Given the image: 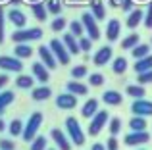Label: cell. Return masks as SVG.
Masks as SVG:
<instances>
[{"label":"cell","instance_id":"8d00e7d4","mask_svg":"<svg viewBox=\"0 0 152 150\" xmlns=\"http://www.w3.org/2000/svg\"><path fill=\"white\" fill-rule=\"evenodd\" d=\"M66 25H67L66 17H64V15H60V17H56L54 21H52V31H54V33H60V31L66 29Z\"/></svg>","mask_w":152,"mask_h":150},{"label":"cell","instance_id":"277c9868","mask_svg":"<svg viewBox=\"0 0 152 150\" xmlns=\"http://www.w3.org/2000/svg\"><path fill=\"white\" fill-rule=\"evenodd\" d=\"M48 48L52 50V54H54V58H56V62H58V64H62V66H67V64H69V56H71V54L67 52V48L64 46V42L60 41V39H52Z\"/></svg>","mask_w":152,"mask_h":150},{"label":"cell","instance_id":"db71d44e","mask_svg":"<svg viewBox=\"0 0 152 150\" xmlns=\"http://www.w3.org/2000/svg\"><path fill=\"white\" fill-rule=\"evenodd\" d=\"M0 2H8V0H0Z\"/></svg>","mask_w":152,"mask_h":150},{"label":"cell","instance_id":"484cf974","mask_svg":"<svg viewBox=\"0 0 152 150\" xmlns=\"http://www.w3.org/2000/svg\"><path fill=\"white\" fill-rule=\"evenodd\" d=\"M15 98V94L12 92V90H0V116H2V112L6 110L8 104H12Z\"/></svg>","mask_w":152,"mask_h":150},{"label":"cell","instance_id":"f1b7e54d","mask_svg":"<svg viewBox=\"0 0 152 150\" xmlns=\"http://www.w3.org/2000/svg\"><path fill=\"white\" fill-rule=\"evenodd\" d=\"M131 54H133L135 60H139V58H145L150 54V46L148 44H137L135 48H131Z\"/></svg>","mask_w":152,"mask_h":150},{"label":"cell","instance_id":"e575fe53","mask_svg":"<svg viewBox=\"0 0 152 150\" xmlns=\"http://www.w3.org/2000/svg\"><path fill=\"white\" fill-rule=\"evenodd\" d=\"M8 129H10V135H12V137H18V135H21V133H23V121H19V119H14V121L10 123V127H8Z\"/></svg>","mask_w":152,"mask_h":150},{"label":"cell","instance_id":"816d5d0a","mask_svg":"<svg viewBox=\"0 0 152 150\" xmlns=\"http://www.w3.org/2000/svg\"><path fill=\"white\" fill-rule=\"evenodd\" d=\"M8 2H14V4H19V2H23V0H8Z\"/></svg>","mask_w":152,"mask_h":150},{"label":"cell","instance_id":"30bf717a","mask_svg":"<svg viewBox=\"0 0 152 150\" xmlns=\"http://www.w3.org/2000/svg\"><path fill=\"white\" fill-rule=\"evenodd\" d=\"M39 56H41V62H42V64H45L48 69H56V68H58V62H56L52 50H50L46 44L39 46Z\"/></svg>","mask_w":152,"mask_h":150},{"label":"cell","instance_id":"d4e9b609","mask_svg":"<svg viewBox=\"0 0 152 150\" xmlns=\"http://www.w3.org/2000/svg\"><path fill=\"white\" fill-rule=\"evenodd\" d=\"M31 12L39 21H46V6L42 2H33L31 4Z\"/></svg>","mask_w":152,"mask_h":150},{"label":"cell","instance_id":"cb8c5ba5","mask_svg":"<svg viewBox=\"0 0 152 150\" xmlns=\"http://www.w3.org/2000/svg\"><path fill=\"white\" fill-rule=\"evenodd\" d=\"M14 54H15V58H31L33 56V46H29L27 42L18 44V46H14Z\"/></svg>","mask_w":152,"mask_h":150},{"label":"cell","instance_id":"83f0119b","mask_svg":"<svg viewBox=\"0 0 152 150\" xmlns=\"http://www.w3.org/2000/svg\"><path fill=\"white\" fill-rule=\"evenodd\" d=\"M112 69H114V73H118V75L125 73V71H127V60H125L123 56L115 58V60L112 62Z\"/></svg>","mask_w":152,"mask_h":150},{"label":"cell","instance_id":"6da1fadb","mask_svg":"<svg viewBox=\"0 0 152 150\" xmlns=\"http://www.w3.org/2000/svg\"><path fill=\"white\" fill-rule=\"evenodd\" d=\"M42 39V29L39 27H31V29H19V31H14L12 33V41L15 44H23V42H31V41H39Z\"/></svg>","mask_w":152,"mask_h":150},{"label":"cell","instance_id":"52a82bcc","mask_svg":"<svg viewBox=\"0 0 152 150\" xmlns=\"http://www.w3.org/2000/svg\"><path fill=\"white\" fill-rule=\"evenodd\" d=\"M131 112H133V116H141V117L152 116V102L146 100V98H135Z\"/></svg>","mask_w":152,"mask_h":150},{"label":"cell","instance_id":"d6986e66","mask_svg":"<svg viewBox=\"0 0 152 150\" xmlns=\"http://www.w3.org/2000/svg\"><path fill=\"white\" fill-rule=\"evenodd\" d=\"M62 42H64V46L67 48V52H69V54H79V52H81L79 42L75 41V37L71 33H66V35H64V37H62Z\"/></svg>","mask_w":152,"mask_h":150},{"label":"cell","instance_id":"f546056e","mask_svg":"<svg viewBox=\"0 0 152 150\" xmlns=\"http://www.w3.org/2000/svg\"><path fill=\"white\" fill-rule=\"evenodd\" d=\"M129 127H131V131H145V129H146V121H145V117H141V116H133V119L129 121Z\"/></svg>","mask_w":152,"mask_h":150},{"label":"cell","instance_id":"ffe728a7","mask_svg":"<svg viewBox=\"0 0 152 150\" xmlns=\"http://www.w3.org/2000/svg\"><path fill=\"white\" fill-rule=\"evenodd\" d=\"M67 92H71V94H75V96H85L87 92H89V87L87 85H83L81 81H69L67 83Z\"/></svg>","mask_w":152,"mask_h":150},{"label":"cell","instance_id":"ee69618b","mask_svg":"<svg viewBox=\"0 0 152 150\" xmlns=\"http://www.w3.org/2000/svg\"><path fill=\"white\" fill-rule=\"evenodd\" d=\"M0 150H15V144L12 143V141L0 139Z\"/></svg>","mask_w":152,"mask_h":150},{"label":"cell","instance_id":"7a4b0ae2","mask_svg":"<svg viewBox=\"0 0 152 150\" xmlns=\"http://www.w3.org/2000/svg\"><path fill=\"white\" fill-rule=\"evenodd\" d=\"M41 123H42V114H41V112L31 114L29 121H27V123L23 125V133H21L23 141L31 143V141H33L35 137H37V131H39V127H41Z\"/></svg>","mask_w":152,"mask_h":150},{"label":"cell","instance_id":"7dc6e473","mask_svg":"<svg viewBox=\"0 0 152 150\" xmlns=\"http://www.w3.org/2000/svg\"><path fill=\"white\" fill-rule=\"evenodd\" d=\"M106 150H118V141H115V137L108 139V146H106Z\"/></svg>","mask_w":152,"mask_h":150},{"label":"cell","instance_id":"60d3db41","mask_svg":"<svg viewBox=\"0 0 152 150\" xmlns=\"http://www.w3.org/2000/svg\"><path fill=\"white\" fill-rule=\"evenodd\" d=\"M91 46H93V41L89 37H79V48H81V52H89Z\"/></svg>","mask_w":152,"mask_h":150},{"label":"cell","instance_id":"44dd1931","mask_svg":"<svg viewBox=\"0 0 152 150\" xmlns=\"http://www.w3.org/2000/svg\"><path fill=\"white\" fill-rule=\"evenodd\" d=\"M96 112H98V100L96 98H89L81 108V116L83 117H93Z\"/></svg>","mask_w":152,"mask_h":150},{"label":"cell","instance_id":"c3c4849f","mask_svg":"<svg viewBox=\"0 0 152 150\" xmlns=\"http://www.w3.org/2000/svg\"><path fill=\"white\" fill-rule=\"evenodd\" d=\"M8 81H10V79H8V75H0V90L8 85Z\"/></svg>","mask_w":152,"mask_h":150},{"label":"cell","instance_id":"9c48e42d","mask_svg":"<svg viewBox=\"0 0 152 150\" xmlns=\"http://www.w3.org/2000/svg\"><path fill=\"white\" fill-rule=\"evenodd\" d=\"M125 144L127 146H139V144H145L150 141V135L146 131H131L129 135H125Z\"/></svg>","mask_w":152,"mask_h":150},{"label":"cell","instance_id":"b9f144b4","mask_svg":"<svg viewBox=\"0 0 152 150\" xmlns=\"http://www.w3.org/2000/svg\"><path fill=\"white\" fill-rule=\"evenodd\" d=\"M85 75H87V68H85V66H75V68L71 69V77H75L77 81L81 77H85Z\"/></svg>","mask_w":152,"mask_h":150},{"label":"cell","instance_id":"9a60e30c","mask_svg":"<svg viewBox=\"0 0 152 150\" xmlns=\"http://www.w3.org/2000/svg\"><path fill=\"white\" fill-rule=\"evenodd\" d=\"M50 137L54 139V143H56V146H58V150H71L69 141L66 139V135H64V133L60 131V129H52Z\"/></svg>","mask_w":152,"mask_h":150},{"label":"cell","instance_id":"5bb4252c","mask_svg":"<svg viewBox=\"0 0 152 150\" xmlns=\"http://www.w3.org/2000/svg\"><path fill=\"white\" fill-rule=\"evenodd\" d=\"M119 31H121V23H119L118 19H110V21H108V25H106V39L110 42L118 41Z\"/></svg>","mask_w":152,"mask_h":150},{"label":"cell","instance_id":"74e56055","mask_svg":"<svg viewBox=\"0 0 152 150\" xmlns=\"http://www.w3.org/2000/svg\"><path fill=\"white\" fill-rule=\"evenodd\" d=\"M31 150H46V137H35L31 143Z\"/></svg>","mask_w":152,"mask_h":150},{"label":"cell","instance_id":"681fc988","mask_svg":"<svg viewBox=\"0 0 152 150\" xmlns=\"http://www.w3.org/2000/svg\"><path fill=\"white\" fill-rule=\"evenodd\" d=\"M91 150H106V146H104V144H93V148H91Z\"/></svg>","mask_w":152,"mask_h":150},{"label":"cell","instance_id":"7402d4cb","mask_svg":"<svg viewBox=\"0 0 152 150\" xmlns=\"http://www.w3.org/2000/svg\"><path fill=\"white\" fill-rule=\"evenodd\" d=\"M31 96H33V100H37V102H41V100H48V98L52 96V90H50V87L42 85V87H37V89H33Z\"/></svg>","mask_w":152,"mask_h":150},{"label":"cell","instance_id":"7bdbcfd3","mask_svg":"<svg viewBox=\"0 0 152 150\" xmlns=\"http://www.w3.org/2000/svg\"><path fill=\"white\" fill-rule=\"evenodd\" d=\"M145 25H146V29H152V0H150V4H148V10L145 12Z\"/></svg>","mask_w":152,"mask_h":150},{"label":"cell","instance_id":"f6af8a7d","mask_svg":"<svg viewBox=\"0 0 152 150\" xmlns=\"http://www.w3.org/2000/svg\"><path fill=\"white\" fill-rule=\"evenodd\" d=\"M4 12H2V6H0V44L4 42Z\"/></svg>","mask_w":152,"mask_h":150},{"label":"cell","instance_id":"f35d334b","mask_svg":"<svg viewBox=\"0 0 152 150\" xmlns=\"http://www.w3.org/2000/svg\"><path fill=\"white\" fill-rule=\"evenodd\" d=\"M89 85H91V87H102V85H104V75H102V73H93V75H89Z\"/></svg>","mask_w":152,"mask_h":150},{"label":"cell","instance_id":"d590c367","mask_svg":"<svg viewBox=\"0 0 152 150\" xmlns=\"http://www.w3.org/2000/svg\"><path fill=\"white\" fill-rule=\"evenodd\" d=\"M108 127H110V135L115 137L119 131H121V119H119V117H112L110 123H108Z\"/></svg>","mask_w":152,"mask_h":150},{"label":"cell","instance_id":"ab89813d","mask_svg":"<svg viewBox=\"0 0 152 150\" xmlns=\"http://www.w3.org/2000/svg\"><path fill=\"white\" fill-rule=\"evenodd\" d=\"M137 81H139V85H148V83H152V69H148V71H142V73H139Z\"/></svg>","mask_w":152,"mask_h":150},{"label":"cell","instance_id":"f907efd6","mask_svg":"<svg viewBox=\"0 0 152 150\" xmlns=\"http://www.w3.org/2000/svg\"><path fill=\"white\" fill-rule=\"evenodd\" d=\"M4 129H6V123H4V121H2V117H0V133H2Z\"/></svg>","mask_w":152,"mask_h":150},{"label":"cell","instance_id":"2e32d148","mask_svg":"<svg viewBox=\"0 0 152 150\" xmlns=\"http://www.w3.org/2000/svg\"><path fill=\"white\" fill-rule=\"evenodd\" d=\"M33 75H35V79H39V81L42 83V85H46V81L50 79L48 68H46L42 62H37V64H33Z\"/></svg>","mask_w":152,"mask_h":150},{"label":"cell","instance_id":"4fadbf2b","mask_svg":"<svg viewBox=\"0 0 152 150\" xmlns=\"http://www.w3.org/2000/svg\"><path fill=\"white\" fill-rule=\"evenodd\" d=\"M8 19H10L12 23H14V27H18V29H23L27 23V15L23 14L21 10H18V8H12L10 12H8Z\"/></svg>","mask_w":152,"mask_h":150},{"label":"cell","instance_id":"ac0fdd59","mask_svg":"<svg viewBox=\"0 0 152 150\" xmlns=\"http://www.w3.org/2000/svg\"><path fill=\"white\" fill-rule=\"evenodd\" d=\"M102 100L106 102L108 106H119L123 102V96L118 90H106V92H102Z\"/></svg>","mask_w":152,"mask_h":150},{"label":"cell","instance_id":"836d02e7","mask_svg":"<svg viewBox=\"0 0 152 150\" xmlns=\"http://www.w3.org/2000/svg\"><path fill=\"white\" fill-rule=\"evenodd\" d=\"M83 31H85V27H83V23L81 21H77V19H75V21H71L69 23V33L73 35V37H83Z\"/></svg>","mask_w":152,"mask_h":150},{"label":"cell","instance_id":"1f68e13d","mask_svg":"<svg viewBox=\"0 0 152 150\" xmlns=\"http://www.w3.org/2000/svg\"><path fill=\"white\" fill-rule=\"evenodd\" d=\"M93 15H94V19H104L106 17V10H104L102 0H94L93 2Z\"/></svg>","mask_w":152,"mask_h":150},{"label":"cell","instance_id":"d6a6232c","mask_svg":"<svg viewBox=\"0 0 152 150\" xmlns=\"http://www.w3.org/2000/svg\"><path fill=\"white\" fill-rule=\"evenodd\" d=\"M137 44H139V35H137V33H133V35H129V37L123 39L121 48H123V50H131V48H135Z\"/></svg>","mask_w":152,"mask_h":150},{"label":"cell","instance_id":"e0dca14e","mask_svg":"<svg viewBox=\"0 0 152 150\" xmlns=\"http://www.w3.org/2000/svg\"><path fill=\"white\" fill-rule=\"evenodd\" d=\"M145 19V12L142 10H131L129 15H127V21L125 25L129 27V29H135V27H139V23Z\"/></svg>","mask_w":152,"mask_h":150},{"label":"cell","instance_id":"ba28073f","mask_svg":"<svg viewBox=\"0 0 152 150\" xmlns=\"http://www.w3.org/2000/svg\"><path fill=\"white\" fill-rule=\"evenodd\" d=\"M0 69H4V71L21 73L23 64H21V62H19L15 56H0Z\"/></svg>","mask_w":152,"mask_h":150},{"label":"cell","instance_id":"4316f807","mask_svg":"<svg viewBox=\"0 0 152 150\" xmlns=\"http://www.w3.org/2000/svg\"><path fill=\"white\" fill-rule=\"evenodd\" d=\"M33 83H35V77H31V75H19L15 79L18 89H33Z\"/></svg>","mask_w":152,"mask_h":150},{"label":"cell","instance_id":"603a6c76","mask_svg":"<svg viewBox=\"0 0 152 150\" xmlns=\"http://www.w3.org/2000/svg\"><path fill=\"white\" fill-rule=\"evenodd\" d=\"M135 71L137 73H142V71H148V69H152V54H148V56L145 58H139L137 62H135Z\"/></svg>","mask_w":152,"mask_h":150},{"label":"cell","instance_id":"bcb514c9","mask_svg":"<svg viewBox=\"0 0 152 150\" xmlns=\"http://www.w3.org/2000/svg\"><path fill=\"white\" fill-rule=\"evenodd\" d=\"M119 6L123 8V12H131L133 10V0H119Z\"/></svg>","mask_w":152,"mask_h":150},{"label":"cell","instance_id":"7c38bea8","mask_svg":"<svg viewBox=\"0 0 152 150\" xmlns=\"http://www.w3.org/2000/svg\"><path fill=\"white\" fill-rule=\"evenodd\" d=\"M112 56H114V50H112V46H102V48L93 56V62L98 66V68H102V66H106L108 62L112 60Z\"/></svg>","mask_w":152,"mask_h":150},{"label":"cell","instance_id":"8992f818","mask_svg":"<svg viewBox=\"0 0 152 150\" xmlns=\"http://www.w3.org/2000/svg\"><path fill=\"white\" fill-rule=\"evenodd\" d=\"M106 123H108V112L100 110V112H96L93 117H91L89 133H91V135H98V133L104 129V125H106Z\"/></svg>","mask_w":152,"mask_h":150},{"label":"cell","instance_id":"8fae6325","mask_svg":"<svg viewBox=\"0 0 152 150\" xmlns=\"http://www.w3.org/2000/svg\"><path fill=\"white\" fill-rule=\"evenodd\" d=\"M56 106L62 108V110H73L77 106V96L71 94V92H64L56 98Z\"/></svg>","mask_w":152,"mask_h":150},{"label":"cell","instance_id":"4dcf8cb0","mask_svg":"<svg viewBox=\"0 0 152 150\" xmlns=\"http://www.w3.org/2000/svg\"><path fill=\"white\" fill-rule=\"evenodd\" d=\"M127 94L133 96V98H145L146 90H145L142 85H129V87H127Z\"/></svg>","mask_w":152,"mask_h":150},{"label":"cell","instance_id":"f5cc1de1","mask_svg":"<svg viewBox=\"0 0 152 150\" xmlns=\"http://www.w3.org/2000/svg\"><path fill=\"white\" fill-rule=\"evenodd\" d=\"M46 150H56V148H46Z\"/></svg>","mask_w":152,"mask_h":150},{"label":"cell","instance_id":"5b68a950","mask_svg":"<svg viewBox=\"0 0 152 150\" xmlns=\"http://www.w3.org/2000/svg\"><path fill=\"white\" fill-rule=\"evenodd\" d=\"M81 23H83V27H85V31H87L91 41H98V39H100V29H98L96 19H94V15L91 14V12H85V14L81 15Z\"/></svg>","mask_w":152,"mask_h":150},{"label":"cell","instance_id":"3957f363","mask_svg":"<svg viewBox=\"0 0 152 150\" xmlns=\"http://www.w3.org/2000/svg\"><path fill=\"white\" fill-rule=\"evenodd\" d=\"M66 129H67V133H69V139L73 141L77 146H83V144H85V133H83L81 125H79V121L75 119V117H67L66 119Z\"/></svg>","mask_w":152,"mask_h":150}]
</instances>
